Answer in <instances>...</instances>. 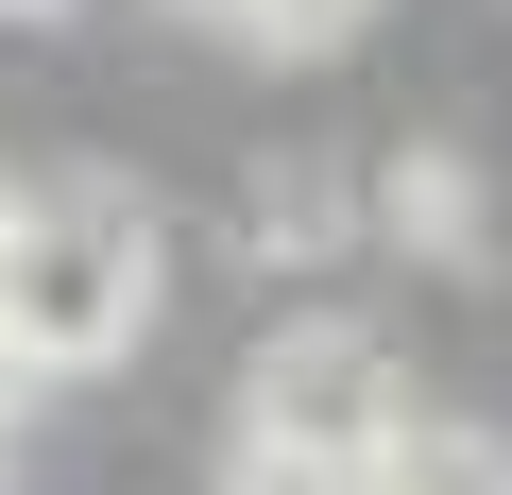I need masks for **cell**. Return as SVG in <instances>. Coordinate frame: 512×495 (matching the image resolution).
Masks as SVG:
<instances>
[{"label": "cell", "mask_w": 512, "mask_h": 495, "mask_svg": "<svg viewBox=\"0 0 512 495\" xmlns=\"http://www.w3.org/2000/svg\"><path fill=\"white\" fill-rule=\"evenodd\" d=\"M376 222L410 239V257H461V239H478V171L461 154H393L376 171Z\"/></svg>", "instance_id": "obj_4"}, {"label": "cell", "mask_w": 512, "mask_h": 495, "mask_svg": "<svg viewBox=\"0 0 512 495\" xmlns=\"http://www.w3.org/2000/svg\"><path fill=\"white\" fill-rule=\"evenodd\" d=\"M154 291H171V239L137 188L69 171L0 205V376H120L154 342Z\"/></svg>", "instance_id": "obj_1"}, {"label": "cell", "mask_w": 512, "mask_h": 495, "mask_svg": "<svg viewBox=\"0 0 512 495\" xmlns=\"http://www.w3.org/2000/svg\"><path fill=\"white\" fill-rule=\"evenodd\" d=\"M0 18H69V0H0Z\"/></svg>", "instance_id": "obj_5"}, {"label": "cell", "mask_w": 512, "mask_h": 495, "mask_svg": "<svg viewBox=\"0 0 512 495\" xmlns=\"http://www.w3.org/2000/svg\"><path fill=\"white\" fill-rule=\"evenodd\" d=\"M0 205H18V188H0Z\"/></svg>", "instance_id": "obj_7"}, {"label": "cell", "mask_w": 512, "mask_h": 495, "mask_svg": "<svg viewBox=\"0 0 512 495\" xmlns=\"http://www.w3.org/2000/svg\"><path fill=\"white\" fill-rule=\"evenodd\" d=\"M376 495H512V444H495V427H444V410H410V427L376 444Z\"/></svg>", "instance_id": "obj_3"}, {"label": "cell", "mask_w": 512, "mask_h": 495, "mask_svg": "<svg viewBox=\"0 0 512 495\" xmlns=\"http://www.w3.org/2000/svg\"><path fill=\"white\" fill-rule=\"evenodd\" d=\"M393 427H410V393H393V342H359V325H291V342H256V376H239V461L376 478Z\"/></svg>", "instance_id": "obj_2"}, {"label": "cell", "mask_w": 512, "mask_h": 495, "mask_svg": "<svg viewBox=\"0 0 512 495\" xmlns=\"http://www.w3.org/2000/svg\"><path fill=\"white\" fill-rule=\"evenodd\" d=\"M188 18H256V0H188Z\"/></svg>", "instance_id": "obj_6"}]
</instances>
